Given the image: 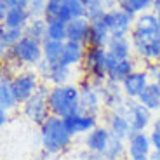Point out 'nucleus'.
Listing matches in <instances>:
<instances>
[{
  "mask_svg": "<svg viewBox=\"0 0 160 160\" xmlns=\"http://www.w3.org/2000/svg\"><path fill=\"white\" fill-rule=\"evenodd\" d=\"M40 141L42 148L47 155H59L72 146L73 136L68 132L64 120L61 117L51 115L44 124L40 125Z\"/></svg>",
  "mask_w": 160,
  "mask_h": 160,
  "instance_id": "nucleus-1",
  "label": "nucleus"
},
{
  "mask_svg": "<svg viewBox=\"0 0 160 160\" xmlns=\"http://www.w3.org/2000/svg\"><path fill=\"white\" fill-rule=\"evenodd\" d=\"M49 110L51 115L66 118L70 115L80 113V87L78 84H66L51 87L49 94Z\"/></svg>",
  "mask_w": 160,
  "mask_h": 160,
  "instance_id": "nucleus-2",
  "label": "nucleus"
},
{
  "mask_svg": "<svg viewBox=\"0 0 160 160\" xmlns=\"http://www.w3.org/2000/svg\"><path fill=\"white\" fill-rule=\"evenodd\" d=\"M4 63H14L21 64L23 68H33L44 59V47H42V42L32 38V37L24 35L23 38L18 42L12 49H9L7 52L0 54Z\"/></svg>",
  "mask_w": 160,
  "mask_h": 160,
  "instance_id": "nucleus-3",
  "label": "nucleus"
},
{
  "mask_svg": "<svg viewBox=\"0 0 160 160\" xmlns=\"http://www.w3.org/2000/svg\"><path fill=\"white\" fill-rule=\"evenodd\" d=\"M49 94H51V85L42 82L38 91L30 98L28 101H24L21 104V113L24 118H28L32 124L40 125L51 117V110H49Z\"/></svg>",
  "mask_w": 160,
  "mask_h": 160,
  "instance_id": "nucleus-4",
  "label": "nucleus"
},
{
  "mask_svg": "<svg viewBox=\"0 0 160 160\" xmlns=\"http://www.w3.org/2000/svg\"><path fill=\"white\" fill-rule=\"evenodd\" d=\"M106 82H99V80H91L87 77H82L78 80L80 87V110L82 113L87 115L99 117L101 112L104 110L103 106V98H101V91H103Z\"/></svg>",
  "mask_w": 160,
  "mask_h": 160,
  "instance_id": "nucleus-5",
  "label": "nucleus"
},
{
  "mask_svg": "<svg viewBox=\"0 0 160 160\" xmlns=\"http://www.w3.org/2000/svg\"><path fill=\"white\" fill-rule=\"evenodd\" d=\"M84 77L91 80L106 82L108 80V49L106 47H87L82 63Z\"/></svg>",
  "mask_w": 160,
  "mask_h": 160,
  "instance_id": "nucleus-6",
  "label": "nucleus"
},
{
  "mask_svg": "<svg viewBox=\"0 0 160 160\" xmlns=\"http://www.w3.org/2000/svg\"><path fill=\"white\" fill-rule=\"evenodd\" d=\"M113 112H120L124 113L129 118V124H131L132 131L134 132H146V129L152 127L153 124V113L150 112L144 104H141L138 99H125L124 103L120 104L117 110Z\"/></svg>",
  "mask_w": 160,
  "mask_h": 160,
  "instance_id": "nucleus-7",
  "label": "nucleus"
},
{
  "mask_svg": "<svg viewBox=\"0 0 160 160\" xmlns=\"http://www.w3.org/2000/svg\"><path fill=\"white\" fill-rule=\"evenodd\" d=\"M40 84H42V78L35 70H23V72L16 73V75L11 78V85L12 91L16 94V99L19 103V106L28 101L30 98L38 91Z\"/></svg>",
  "mask_w": 160,
  "mask_h": 160,
  "instance_id": "nucleus-8",
  "label": "nucleus"
},
{
  "mask_svg": "<svg viewBox=\"0 0 160 160\" xmlns=\"http://www.w3.org/2000/svg\"><path fill=\"white\" fill-rule=\"evenodd\" d=\"M103 23L108 26L112 37H115V38H125V37H131V33H132L134 16H131L124 9L113 7V9L104 12Z\"/></svg>",
  "mask_w": 160,
  "mask_h": 160,
  "instance_id": "nucleus-9",
  "label": "nucleus"
},
{
  "mask_svg": "<svg viewBox=\"0 0 160 160\" xmlns=\"http://www.w3.org/2000/svg\"><path fill=\"white\" fill-rule=\"evenodd\" d=\"M153 152L148 132H132L127 139V160H150Z\"/></svg>",
  "mask_w": 160,
  "mask_h": 160,
  "instance_id": "nucleus-10",
  "label": "nucleus"
},
{
  "mask_svg": "<svg viewBox=\"0 0 160 160\" xmlns=\"http://www.w3.org/2000/svg\"><path fill=\"white\" fill-rule=\"evenodd\" d=\"M63 120H64V125H66L68 132L73 138L75 136H87L92 129L99 125V117L87 115V113H82V112L75 113V115H70Z\"/></svg>",
  "mask_w": 160,
  "mask_h": 160,
  "instance_id": "nucleus-11",
  "label": "nucleus"
},
{
  "mask_svg": "<svg viewBox=\"0 0 160 160\" xmlns=\"http://www.w3.org/2000/svg\"><path fill=\"white\" fill-rule=\"evenodd\" d=\"M150 82H152V80H150L146 70L138 68L136 72H132L120 85H122V91H124V94H125L127 99H138V98L141 96V92L146 89V85H148Z\"/></svg>",
  "mask_w": 160,
  "mask_h": 160,
  "instance_id": "nucleus-12",
  "label": "nucleus"
},
{
  "mask_svg": "<svg viewBox=\"0 0 160 160\" xmlns=\"http://www.w3.org/2000/svg\"><path fill=\"white\" fill-rule=\"evenodd\" d=\"M138 70V63L132 58L127 59H115V58L108 56V80L115 82V84H122L132 72Z\"/></svg>",
  "mask_w": 160,
  "mask_h": 160,
  "instance_id": "nucleus-13",
  "label": "nucleus"
},
{
  "mask_svg": "<svg viewBox=\"0 0 160 160\" xmlns=\"http://www.w3.org/2000/svg\"><path fill=\"white\" fill-rule=\"evenodd\" d=\"M106 127L112 132V136L124 141H127L134 132L129 124V118L120 112H106Z\"/></svg>",
  "mask_w": 160,
  "mask_h": 160,
  "instance_id": "nucleus-14",
  "label": "nucleus"
},
{
  "mask_svg": "<svg viewBox=\"0 0 160 160\" xmlns=\"http://www.w3.org/2000/svg\"><path fill=\"white\" fill-rule=\"evenodd\" d=\"M110 139H112V132L108 131V127L106 125H98V127H94L85 136L84 144L89 152L103 155L106 146H108V143H110Z\"/></svg>",
  "mask_w": 160,
  "mask_h": 160,
  "instance_id": "nucleus-15",
  "label": "nucleus"
},
{
  "mask_svg": "<svg viewBox=\"0 0 160 160\" xmlns=\"http://www.w3.org/2000/svg\"><path fill=\"white\" fill-rule=\"evenodd\" d=\"M101 98H103V106L106 112H113L124 103L127 98H125L124 91H122V85L115 84V82H110L106 80L103 91H101Z\"/></svg>",
  "mask_w": 160,
  "mask_h": 160,
  "instance_id": "nucleus-16",
  "label": "nucleus"
},
{
  "mask_svg": "<svg viewBox=\"0 0 160 160\" xmlns=\"http://www.w3.org/2000/svg\"><path fill=\"white\" fill-rule=\"evenodd\" d=\"M85 51H87V45L85 44H82V42H73V40H66V42H64V51H63V59H61V63L70 66V68L82 66Z\"/></svg>",
  "mask_w": 160,
  "mask_h": 160,
  "instance_id": "nucleus-17",
  "label": "nucleus"
},
{
  "mask_svg": "<svg viewBox=\"0 0 160 160\" xmlns=\"http://www.w3.org/2000/svg\"><path fill=\"white\" fill-rule=\"evenodd\" d=\"M112 38L108 26L103 23V19L99 21H92L91 28H89V35L85 38V45L87 47H106Z\"/></svg>",
  "mask_w": 160,
  "mask_h": 160,
  "instance_id": "nucleus-18",
  "label": "nucleus"
},
{
  "mask_svg": "<svg viewBox=\"0 0 160 160\" xmlns=\"http://www.w3.org/2000/svg\"><path fill=\"white\" fill-rule=\"evenodd\" d=\"M32 12L28 9H9L5 18L2 19V24L5 28H14V30H24L32 21Z\"/></svg>",
  "mask_w": 160,
  "mask_h": 160,
  "instance_id": "nucleus-19",
  "label": "nucleus"
},
{
  "mask_svg": "<svg viewBox=\"0 0 160 160\" xmlns=\"http://www.w3.org/2000/svg\"><path fill=\"white\" fill-rule=\"evenodd\" d=\"M11 78L12 77L5 75V73H2V77H0V108L7 110V112H12L14 108L19 106V103L16 99V94L12 91Z\"/></svg>",
  "mask_w": 160,
  "mask_h": 160,
  "instance_id": "nucleus-20",
  "label": "nucleus"
},
{
  "mask_svg": "<svg viewBox=\"0 0 160 160\" xmlns=\"http://www.w3.org/2000/svg\"><path fill=\"white\" fill-rule=\"evenodd\" d=\"M72 72H73V68H70V66H66V64H63V63L51 64V70H49L47 77L44 78V82L49 84L51 87H56V85H66V84H70Z\"/></svg>",
  "mask_w": 160,
  "mask_h": 160,
  "instance_id": "nucleus-21",
  "label": "nucleus"
},
{
  "mask_svg": "<svg viewBox=\"0 0 160 160\" xmlns=\"http://www.w3.org/2000/svg\"><path fill=\"white\" fill-rule=\"evenodd\" d=\"M138 101L141 104H144L152 113H158L160 112V84L158 82H153L152 80L146 85V89L141 92V96L138 98Z\"/></svg>",
  "mask_w": 160,
  "mask_h": 160,
  "instance_id": "nucleus-22",
  "label": "nucleus"
},
{
  "mask_svg": "<svg viewBox=\"0 0 160 160\" xmlns=\"http://www.w3.org/2000/svg\"><path fill=\"white\" fill-rule=\"evenodd\" d=\"M106 49H108V56L115 58V59H127V58L134 56L132 44H131L129 37H125V38H115V37H112L108 45H106Z\"/></svg>",
  "mask_w": 160,
  "mask_h": 160,
  "instance_id": "nucleus-23",
  "label": "nucleus"
},
{
  "mask_svg": "<svg viewBox=\"0 0 160 160\" xmlns=\"http://www.w3.org/2000/svg\"><path fill=\"white\" fill-rule=\"evenodd\" d=\"M89 28H91V21L85 19V18H77V19L70 21L68 23V40L85 44V38L89 35Z\"/></svg>",
  "mask_w": 160,
  "mask_h": 160,
  "instance_id": "nucleus-24",
  "label": "nucleus"
},
{
  "mask_svg": "<svg viewBox=\"0 0 160 160\" xmlns=\"http://www.w3.org/2000/svg\"><path fill=\"white\" fill-rule=\"evenodd\" d=\"M77 18H84V4L82 0H63L61 2V12L59 19L64 23L77 19Z\"/></svg>",
  "mask_w": 160,
  "mask_h": 160,
  "instance_id": "nucleus-25",
  "label": "nucleus"
},
{
  "mask_svg": "<svg viewBox=\"0 0 160 160\" xmlns=\"http://www.w3.org/2000/svg\"><path fill=\"white\" fill-rule=\"evenodd\" d=\"M42 47H44V59L49 64L61 63V59H63V51H64V42L45 38L42 42Z\"/></svg>",
  "mask_w": 160,
  "mask_h": 160,
  "instance_id": "nucleus-26",
  "label": "nucleus"
},
{
  "mask_svg": "<svg viewBox=\"0 0 160 160\" xmlns=\"http://www.w3.org/2000/svg\"><path fill=\"white\" fill-rule=\"evenodd\" d=\"M24 37V30H14V28H5L4 24L0 26V54L7 52Z\"/></svg>",
  "mask_w": 160,
  "mask_h": 160,
  "instance_id": "nucleus-27",
  "label": "nucleus"
},
{
  "mask_svg": "<svg viewBox=\"0 0 160 160\" xmlns=\"http://www.w3.org/2000/svg\"><path fill=\"white\" fill-rule=\"evenodd\" d=\"M117 7L124 9L131 16H139L143 12L153 11V0H117Z\"/></svg>",
  "mask_w": 160,
  "mask_h": 160,
  "instance_id": "nucleus-28",
  "label": "nucleus"
},
{
  "mask_svg": "<svg viewBox=\"0 0 160 160\" xmlns=\"http://www.w3.org/2000/svg\"><path fill=\"white\" fill-rule=\"evenodd\" d=\"M104 160H124L127 158V141L118 139V138L112 136L108 146L103 153Z\"/></svg>",
  "mask_w": 160,
  "mask_h": 160,
  "instance_id": "nucleus-29",
  "label": "nucleus"
},
{
  "mask_svg": "<svg viewBox=\"0 0 160 160\" xmlns=\"http://www.w3.org/2000/svg\"><path fill=\"white\" fill-rule=\"evenodd\" d=\"M24 35L32 37V38L44 42L47 38V19L44 16L40 18H32V21L28 23V26L24 28Z\"/></svg>",
  "mask_w": 160,
  "mask_h": 160,
  "instance_id": "nucleus-30",
  "label": "nucleus"
},
{
  "mask_svg": "<svg viewBox=\"0 0 160 160\" xmlns=\"http://www.w3.org/2000/svg\"><path fill=\"white\" fill-rule=\"evenodd\" d=\"M132 30H139V32H157V30H160L155 11L143 12V14L134 18V28Z\"/></svg>",
  "mask_w": 160,
  "mask_h": 160,
  "instance_id": "nucleus-31",
  "label": "nucleus"
},
{
  "mask_svg": "<svg viewBox=\"0 0 160 160\" xmlns=\"http://www.w3.org/2000/svg\"><path fill=\"white\" fill-rule=\"evenodd\" d=\"M47 38L66 42L68 40V23H64L61 19L47 21Z\"/></svg>",
  "mask_w": 160,
  "mask_h": 160,
  "instance_id": "nucleus-32",
  "label": "nucleus"
},
{
  "mask_svg": "<svg viewBox=\"0 0 160 160\" xmlns=\"http://www.w3.org/2000/svg\"><path fill=\"white\" fill-rule=\"evenodd\" d=\"M82 4H84V18L85 19H89L91 23L92 21L103 19L106 9H104L101 0H82Z\"/></svg>",
  "mask_w": 160,
  "mask_h": 160,
  "instance_id": "nucleus-33",
  "label": "nucleus"
},
{
  "mask_svg": "<svg viewBox=\"0 0 160 160\" xmlns=\"http://www.w3.org/2000/svg\"><path fill=\"white\" fill-rule=\"evenodd\" d=\"M45 4H47V0H30L28 11L32 12L33 18H40V16H44Z\"/></svg>",
  "mask_w": 160,
  "mask_h": 160,
  "instance_id": "nucleus-34",
  "label": "nucleus"
},
{
  "mask_svg": "<svg viewBox=\"0 0 160 160\" xmlns=\"http://www.w3.org/2000/svg\"><path fill=\"white\" fill-rule=\"evenodd\" d=\"M144 70L148 73L150 80L160 84V63H144Z\"/></svg>",
  "mask_w": 160,
  "mask_h": 160,
  "instance_id": "nucleus-35",
  "label": "nucleus"
},
{
  "mask_svg": "<svg viewBox=\"0 0 160 160\" xmlns=\"http://www.w3.org/2000/svg\"><path fill=\"white\" fill-rule=\"evenodd\" d=\"M0 4H4L7 9H28L30 0H0Z\"/></svg>",
  "mask_w": 160,
  "mask_h": 160,
  "instance_id": "nucleus-36",
  "label": "nucleus"
},
{
  "mask_svg": "<svg viewBox=\"0 0 160 160\" xmlns=\"http://www.w3.org/2000/svg\"><path fill=\"white\" fill-rule=\"evenodd\" d=\"M148 134H150V141H152L153 150H160V134H158V132H155V131L148 132Z\"/></svg>",
  "mask_w": 160,
  "mask_h": 160,
  "instance_id": "nucleus-37",
  "label": "nucleus"
},
{
  "mask_svg": "<svg viewBox=\"0 0 160 160\" xmlns=\"http://www.w3.org/2000/svg\"><path fill=\"white\" fill-rule=\"evenodd\" d=\"M9 113H11V112L0 108V125H2V127H4V125H7L9 122H11V115H9Z\"/></svg>",
  "mask_w": 160,
  "mask_h": 160,
  "instance_id": "nucleus-38",
  "label": "nucleus"
},
{
  "mask_svg": "<svg viewBox=\"0 0 160 160\" xmlns=\"http://www.w3.org/2000/svg\"><path fill=\"white\" fill-rule=\"evenodd\" d=\"M101 2H103V5H104V9H106V11L117 7V0H101Z\"/></svg>",
  "mask_w": 160,
  "mask_h": 160,
  "instance_id": "nucleus-39",
  "label": "nucleus"
},
{
  "mask_svg": "<svg viewBox=\"0 0 160 160\" xmlns=\"http://www.w3.org/2000/svg\"><path fill=\"white\" fill-rule=\"evenodd\" d=\"M152 131H155V132H158V134H160V115L157 117L155 120H153V124H152Z\"/></svg>",
  "mask_w": 160,
  "mask_h": 160,
  "instance_id": "nucleus-40",
  "label": "nucleus"
},
{
  "mask_svg": "<svg viewBox=\"0 0 160 160\" xmlns=\"http://www.w3.org/2000/svg\"><path fill=\"white\" fill-rule=\"evenodd\" d=\"M150 160H160V150H153L152 155H150Z\"/></svg>",
  "mask_w": 160,
  "mask_h": 160,
  "instance_id": "nucleus-41",
  "label": "nucleus"
},
{
  "mask_svg": "<svg viewBox=\"0 0 160 160\" xmlns=\"http://www.w3.org/2000/svg\"><path fill=\"white\" fill-rule=\"evenodd\" d=\"M160 9V0H153V11H158Z\"/></svg>",
  "mask_w": 160,
  "mask_h": 160,
  "instance_id": "nucleus-42",
  "label": "nucleus"
},
{
  "mask_svg": "<svg viewBox=\"0 0 160 160\" xmlns=\"http://www.w3.org/2000/svg\"><path fill=\"white\" fill-rule=\"evenodd\" d=\"M155 14H157V19H158V28H160V9H158V11H155Z\"/></svg>",
  "mask_w": 160,
  "mask_h": 160,
  "instance_id": "nucleus-43",
  "label": "nucleus"
},
{
  "mask_svg": "<svg viewBox=\"0 0 160 160\" xmlns=\"http://www.w3.org/2000/svg\"><path fill=\"white\" fill-rule=\"evenodd\" d=\"M52 160H58V158H52Z\"/></svg>",
  "mask_w": 160,
  "mask_h": 160,
  "instance_id": "nucleus-44",
  "label": "nucleus"
},
{
  "mask_svg": "<svg viewBox=\"0 0 160 160\" xmlns=\"http://www.w3.org/2000/svg\"><path fill=\"white\" fill-rule=\"evenodd\" d=\"M124 160H127V158H124Z\"/></svg>",
  "mask_w": 160,
  "mask_h": 160,
  "instance_id": "nucleus-45",
  "label": "nucleus"
}]
</instances>
